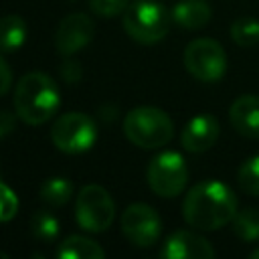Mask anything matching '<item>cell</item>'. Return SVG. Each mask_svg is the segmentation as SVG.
I'll use <instances>...</instances> for the list:
<instances>
[{
    "label": "cell",
    "instance_id": "cell-1",
    "mask_svg": "<svg viewBox=\"0 0 259 259\" xmlns=\"http://www.w3.org/2000/svg\"><path fill=\"white\" fill-rule=\"evenodd\" d=\"M237 214V196L221 180H202L194 184L182 202L184 221L198 231H217L233 223Z\"/></svg>",
    "mask_w": 259,
    "mask_h": 259
},
{
    "label": "cell",
    "instance_id": "cell-2",
    "mask_svg": "<svg viewBox=\"0 0 259 259\" xmlns=\"http://www.w3.org/2000/svg\"><path fill=\"white\" fill-rule=\"evenodd\" d=\"M61 105V91L57 83L40 73L32 71L20 77L14 89V111L18 119L28 125L47 123Z\"/></svg>",
    "mask_w": 259,
    "mask_h": 259
},
{
    "label": "cell",
    "instance_id": "cell-3",
    "mask_svg": "<svg viewBox=\"0 0 259 259\" xmlns=\"http://www.w3.org/2000/svg\"><path fill=\"white\" fill-rule=\"evenodd\" d=\"M172 22V12L156 0H134L123 12L121 24L130 38L140 45H154L160 42Z\"/></svg>",
    "mask_w": 259,
    "mask_h": 259
},
{
    "label": "cell",
    "instance_id": "cell-4",
    "mask_svg": "<svg viewBox=\"0 0 259 259\" xmlns=\"http://www.w3.org/2000/svg\"><path fill=\"white\" fill-rule=\"evenodd\" d=\"M125 138L144 150H156L166 146L174 136V123L164 109L158 107H136L123 117Z\"/></svg>",
    "mask_w": 259,
    "mask_h": 259
},
{
    "label": "cell",
    "instance_id": "cell-5",
    "mask_svg": "<svg viewBox=\"0 0 259 259\" xmlns=\"http://www.w3.org/2000/svg\"><path fill=\"white\" fill-rule=\"evenodd\" d=\"M97 140L95 121L81 111L63 113L51 127V142L59 152L83 154L93 148Z\"/></svg>",
    "mask_w": 259,
    "mask_h": 259
},
{
    "label": "cell",
    "instance_id": "cell-6",
    "mask_svg": "<svg viewBox=\"0 0 259 259\" xmlns=\"http://www.w3.org/2000/svg\"><path fill=\"white\" fill-rule=\"evenodd\" d=\"M77 225L87 233H103L115 219V202L99 184H87L77 194L75 202Z\"/></svg>",
    "mask_w": 259,
    "mask_h": 259
},
{
    "label": "cell",
    "instance_id": "cell-7",
    "mask_svg": "<svg viewBox=\"0 0 259 259\" xmlns=\"http://www.w3.org/2000/svg\"><path fill=\"white\" fill-rule=\"evenodd\" d=\"M146 180L154 194L162 198L178 196L188 182V168L184 158L172 150L160 152L150 160L146 170Z\"/></svg>",
    "mask_w": 259,
    "mask_h": 259
},
{
    "label": "cell",
    "instance_id": "cell-8",
    "mask_svg": "<svg viewBox=\"0 0 259 259\" xmlns=\"http://www.w3.org/2000/svg\"><path fill=\"white\" fill-rule=\"evenodd\" d=\"M184 67L200 83H217L227 71V55L212 38H194L184 49Z\"/></svg>",
    "mask_w": 259,
    "mask_h": 259
},
{
    "label": "cell",
    "instance_id": "cell-9",
    "mask_svg": "<svg viewBox=\"0 0 259 259\" xmlns=\"http://www.w3.org/2000/svg\"><path fill=\"white\" fill-rule=\"evenodd\" d=\"M121 233L134 247H140V249L152 247L160 239L162 219L150 204L134 202L125 206L121 214Z\"/></svg>",
    "mask_w": 259,
    "mask_h": 259
},
{
    "label": "cell",
    "instance_id": "cell-10",
    "mask_svg": "<svg viewBox=\"0 0 259 259\" xmlns=\"http://www.w3.org/2000/svg\"><path fill=\"white\" fill-rule=\"evenodd\" d=\"M93 20L83 12H73L59 22V28L55 32V47L59 55L73 57L93 40Z\"/></svg>",
    "mask_w": 259,
    "mask_h": 259
},
{
    "label": "cell",
    "instance_id": "cell-11",
    "mask_svg": "<svg viewBox=\"0 0 259 259\" xmlns=\"http://www.w3.org/2000/svg\"><path fill=\"white\" fill-rule=\"evenodd\" d=\"M160 257L164 259H212V245L194 231H174L162 245Z\"/></svg>",
    "mask_w": 259,
    "mask_h": 259
},
{
    "label": "cell",
    "instance_id": "cell-12",
    "mask_svg": "<svg viewBox=\"0 0 259 259\" xmlns=\"http://www.w3.org/2000/svg\"><path fill=\"white\" fill-rule=\"evenodd\" d=\"M219 132H221V127H219L217 117L210 113H200L184 125L182 134H180V144L186 152L202 154L214 146Z\"/></svg>",
    "mask_w": 259,
    "mask_h": 259
},
{
    "label": "cell",
    "instance_id": "cell-13",
    "mask_svg": "<svg viewBox=\"0 0 259 259\" xmlns=\"http://www.w3.org/2000/svg\"><path fill=\"white\" fill-rule=\"evenodd\" d=\"M229 121L237 134L259 140V95H241L229 107Z\"/></svg>",
    "mask_w": 259,
    "mask_h": 259
},
{
    "label": "cell",
    "instance_id": "cell-14",
    "mask_svg": "<svg viewBox=\"0 0 259 259\" xmlns=\"http://www.w3.org/2000/svg\"><path fill=\"white\" fill-rule=\"evenodd\" d=\"M212 8L206 0H180L172 8V20L186 30H198L208 24Z\"/></svg>",
    "mask_w": 259,
    "mask_h": 259
},
{
    "label": "cell",
    "instance_id": "cell-15",
    "mask_svg": "<svg viewBox=\"0 0 259 259\" xmlns=\"http://www.w3.org/2000/svg\"><path fill=\"white\" fill-rule=\"evenodd\" d=\"M59 259H103L105 251L99 243L83 235H69L59 243L57 249Z\"/></svg>",
    "mask_w": 259,
    "mask_h": 259
},
{
    "label": "cell",
    "instance_id": "cell-16",
    "mask_svg": "<svg viewBox=\"0 0 259 259\" xmlns=\"http://www.w3.org/2000/svg\"><path fill=\"white\" fill-rule=\"evenodd\" d=\"M26 42V22L18 14L0 18V53H14Z\"/></svg>",
    "mask_w": 259,
    "mask_h": 259
},
{
    "label": "cell",
    "instance_id": "cell-17",
    "mask_svg": "<svg viewBox=\"0 0 259 259\" xmlns=\"http://www.w3.org/2000/svg\"><path fill=\"white\" fill-rule=\"evenodd\" d=\"M59 221L57 217L51 212V210H36L32 217H30V233L36 241L40 243H55L57 237H59Z\"/></svg>",
    "mask_w": 259,
    "mask_h": 259
},
{
    "label": "cell",
    "instance_id": "cell-18",
    "mask_svg": "<svg viewBox=\"0 0 259 259\" xmlns=\"http://www.w3.org/2000/svg\"><path fill=\"white\" fill-rule=\"evenodd\" d=\"M71 196H73V182L63 176H55L42 182L40 186V198L51 206H63L71 200Z\"/></svg>",
    "mask_w": 259,
    "mask_h": 259
},
{
    "label": "cell",
    "instance_id": "cell-19",
    "mask_svg": "<svg viewBox=\"0 0 259 259\" xmlns=\"http://www.w3.org/2000/svg\"><path fill=\"white\" fill-rule=\"evenodd\" d=\"M233 233L245 243L259 241V208L237 210L233 219Z\"/></svg>",
    "mask_w": 259,
    "mask_h": 259
},
{
    "label": "cell",
    "instance_id": "cell-20",
    "mask_svg": "<svg viewBox=\"0 0 259 259\" xmlns=\"http://www.w3.org/2000/svg\"><path fill=\"white\" fill-rule=\"evenodd\" d=\"M231 38L239 47L259 45V20L253 16H241L231 24Z\"/></svg>",
    "mask_w": 259,
    "mask_h": 259
},
{
    "label": "cell",
    "instance_id": "cell-21",
    "mask_svg": "<svg viewBox=\"0 0 259 259\" xmlns=\"http://www.w3.org/2000/svg\"><path fill=\"white\" fill-rule=\"evenodd\" d=\"M237 182L247 194L259 196V154L241 164L237 172Z\"/></svg>",
    "mask_w": 259,
    "mask_h": 259
},
{
    "label": "cell",
    "instance_id": "cell-22",
    "mask_svg": "<svg viewBox=\"0 0 259 259\" xmlns=\"http://www.w3.org/2000/svg\"><path fill=\"white\" fill-rule=\"evenodd\" d=\"M18 212V196L16 192L0 180V223L14 219Z\"/></svg>",
    "mask_w": 259,
    "mask_h": 259
},
{
    "label": "cell",
    "instance_id": "cell-23",
    "mask_svg": "<svg viewBox=\"0 0 259 259\" xmlns=\"http://www.w3.org/2000/svg\"><path fill=\"white\" fill-rule=\"evenodd\" d=\"M127 6H130V0H89L91 12L101 18H111V16L123 14Z\"/></svg>",
    "mask_w": 259,
    "mask_h": 259
},
{
    "label": "cell",
    "instance_id": "cell-24",
    "mask_svg": "<svg viewBox=\"0 0 259 259\" xmlns=\"http://www.w3.org/2000/svg\"><path fill=\"white\" fill-rule=\"evenodd\" d=\"M61 75H63V79L67 83H77L81 79V75H83V69H81V65L77 61H65L63 67H61Z\"/></svg>",
    "mask_w": 259,
    "mask_h": 259
},
{
    "label": "cell",
    "instance_id": "cell-25",
    "mask_svg": "<svg viewBox=\"0 0 259 259\" xmlns=\"http://www.w3.org/2000/svg\"><path fill=\"white\" fill-rule=\"evenodd\" d=\"M16 111L14 113H10L8 109H0V138H4V136H8L12 130H14V125H16Z\"/></svg>",
    "mask_w": 259,
    "mask_h": 259
},
{
    "label": "cell",
    "instance_id": "cell-26",
    "mask_svg": "<svg viewBox=\"0 0 259 259\" xmlns=\"http://www.w3.org/2000/svg\"><path fill=\"white\" fill-rule=\"evenodd\" d=\"M10 85H12V71L0 53V95H4L10 89Z\"/></svg>",
    "mask_w": 259,
    "mask_h": 259
},
{
    "label": "cell",
    "instance_id": "cell-27",
    "mask_svg": "<svg viewBox=\"0 0 259 259\" xmlns=\"http://www.w3.org/2000/svg\"><path fill=\"white\" fill-rule=\"evenodd\" d=\"M249 257H251V259H259V247H257L255 251H251V253H249Z\"/></svg>",
    "mask_w": 259,
    "mask_h": 259
},
{
    "label": "cell",
    "instance_id": "cell-28",
    "mask_svg": "<svg viewBox=\"0 0 259 259\" xmlns=\"http://www.w3.org/2000/svg\"><path fill=\"white\" fill-rule=\"evenodd\" d=\"M0 257H2V259H8V253H4V251H0Z\"/></svg>",
    "mask_w": 259,
    "mask_h": 259
}]
</instances>
